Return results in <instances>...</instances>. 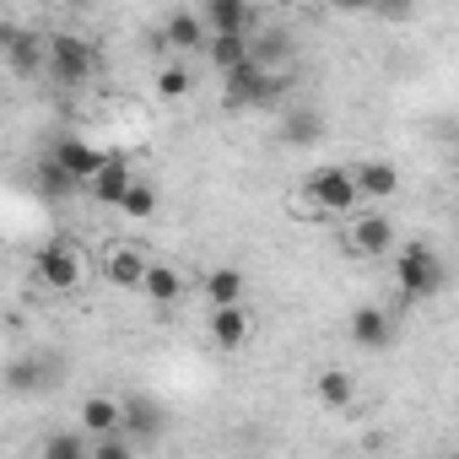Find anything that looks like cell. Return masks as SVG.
I'll list each match as a JSON object with an SVG mask.
<instances>
[{
	"label": "cell",
	"instance_id": "obj_1",
	"mask_svg": "<svg viewBox=\"0 0 459 459\" xmlns=\"http://www.w3.org/2000/svg\"><path fill=\"white\" fill-rule=\"evenodd\" d=\"M394 281H400V298H411V303L437 298L443 292V260H437V249L421 244V238L400 244L394 249Z\"/></svg>",
	"mask_w": 459,
	"mask_h": 459
},
{
	"label": "cell",
	"instance_id": "obj_2",
	"mask_svg": "<svg viewBox=\"0 0 459 459\" xmlns=\"http://www.w3.org/2000/svg\"><path fill=\"white\" fill-rule=\"evenodd\" d=\"M303 195H308V205H314V211H325V216H357V205H362L357 168H335V162L314 168V173H308V184H303Z\"/></svg>",
	"mask_w": 459,
	"mask_h": 459
},
{
	"label": "cell",
	"instance_id": "obj_3",
	"mask_svg": "<svg viewBox=\"0 0 459 459\" xmlns=\"http://www.w3.org/2000/svg\"><path fill=\"white\" fill-rule=\"evenodd\" d=\"M287 76H276V71H260L255 60L249 65H238L233 76H221V98H227V108H271V103H281L287 98Z\"/></svg>",
	"mask_w": 459,
	"mask_h": 459
},
{
	"label": "cell",
	"instance_id": "obj_4",
	"mask_svg": "<svg viewBox=\"0 0 459 459\" xmlns=\"http://www.w3.org/2000/svg\"><path fill=\"white\" fill-rule=\"evenodd\" d=\"M33 271H39V281H44L49 292H76V287H82V276H87V260H82V249H76V244L49 238V244L39 249Z\"/></svg>",
	"mask_w": 459,
	"mask_h": 459
},
{
	"label": "cell",
	"instance_id": "obj_5",
	"mask_svg": "<svg viewBox=\"0 0 459 459\" xmlns=\"http://www.w3.org/2000/svg\"><path fill=\"white\" fill-rule=\"evenodd\" d=\"M346 238H351V255H362V260H394V249H400L394 216H384V211H357Z\"/></svg>",
	"mask_w": 459,
	"mask_h": 459
},
{
	"label": "cell",
	"instance_id": "obj_6",
	"mask_svg": "<svg viewBox=\"0 0 459 459\" xmlns=\"http://www.w3.org/2000/svg\"><path fill=\"white\" fill-rule=\"evenodd\" d=\"M98 71V49L82 33H49V76L55 82H87Z\"/></svg>",
	"mask_w": 459,
	"mask_h": 459
},
{
	"label": "cell",
	"instance_id": "obj_7",
	"mask_svg": "<svg viewBox=\"0 0 459 459\" xmlns=\"http://www.w3.org/2000/svg\"><path fill=\"white\" fill-rule=\"evenodd\" d=\"M49 157H55V162H60V168H65L82 189H87V184L108 168V152H103V146H92V141H82V135H60Z\"/></svg>",
	"mask_w": 459,
	"mask_h": 459
},
{
	"label": "cell",
	"instance_id": "obj_8",
	"mask_svg": "<svg viewBox=\"0 0 459 459\" xmlns=\"http://www.w3.org/2000/svg\"><path fill=\"white\" fill-rule=\"evenodd\" d=\"M6 44H0V55H6L12 76H39L49 65V39L44 33H28V28H6L0 33Z\"/></svg>",
	"mask_w": 459,
	"mask_h": 459
},
{
	"label": "cell",
	"instance_id": "obj_9",
	"mask_svg": "<svg viewBox=\"0 0 459 459\" xmlns=\"http://www.w3.org/2000/svg\"><path fill=\"white\" fill-rule=\"evenodd\" d=\"M200 17H205L211 39H255L260 33L255 28L260 17H255V6H244V0H205Z\"/></svg>",
	"mask_w": 459,
	"mask_h": 459
},
{
	"label": "cell",
	"instance_id": "obj_10",
	"mask_svg": "<svg viewBox=\"0 0 459 459\" xmlns=\"http://www.w3.org/2000/svg\"><path fill=\"white\" fill-rule=\"evenodd\" d=\"M168 432V405L152 394H125V437L130 443H157Z\"/></svg>",
	"mask_w": 459,
	"mask_h": 459
},
{
	"label": "cell",
	"instance_id": "obj_11",
	"mask_svg": "<svg viewBox=\"0 0 459 459\" xmlns=\"http://www.w3.org/2000/svg\"><path fill=\"white\" fill-rule=\"evenodd\" d=\"M351 346H362V351H389L394 346V325L378 303L351 308Z\"/></svg>",
	"mask_w": 459,
	"mask_h": 459
},
{
	"label": "cell",
	"instance_id": "obj_12",
	"mask_svg": "<svg viewBox=\"0 0 459 459\" xmlns=\"http://www.w3.org/2000/svg\"><path fill=\"white\" fill-rule=\"evenodd\" d=\"M82 432L98 443V437H125V400H108V394H87L82 400Z\"/></svg>",
	"mask_w": 459,
	"mask_h": 459
},
{
	"label": "cell",
	"instance_id": "obj_13",
	"mask_svg": "<svg viewBox=\"0 0 459 459\" xmlns=\"http://www.w3.org/2000/svg\"><path fill=\"white\" fill-rule=\"evenodd\" d=\"M162 44L168 49H205L211 44V28L200 12H168L162 17Z\"/></svg>",
	"mask_w": 459,
	"mask_h": 459
},
{
	"label": "cell",
	"instance_id": "obj_14",
	"mask_svg": "<svg viewBox=\"0 0 459 459\" xmlns=\"http://www.w3.org/2000/svg\"><path fill=\"white\" fill-rule=\"evenodd\" d=\"M87 189H92V200H98V205H114V211H119V205H125V195L135 189V173H130V162H125V157H108V168H103Z\"/></svg>",
	"mask_w": 459,
	"mask_h": 459
},
{
	"label": "cell",
	"instance_id": "obj_15",
	"mask_svg": "<svg viewBox=\"0 0 459 459\" xmlns=\"http://www.w3.org/2000/svg\"><path fill=\"white\" fill-rule=\"evenodd\" d=\"M103 271H108V281H114L119 292H146V276H152V260H146L141 249H114Z\"/></svg>",
	"mask_w": 459,
	"mask_h": 459
},
{
	"label": "cell",
	"instance_id": "obj_16",
	"mask_svg": "<svg viewBox=\"0 0 459 459\" xmlns=\"http://www.w3.org/2000/svg\"><path fill=\"white\" fill-rule=\"evenodd\" d=\"M287 60H292V33L287 28H260L255 33V65L287 76Z\"/></svg>",
	"mask_w": 459,
	"mask_h": 459
},
{
	"label": "cell",
	"instance_id": "obj_17",
	"mask_svg": "<svg viewBox=\"0 0 459 459\" xmlns=\"http://www.w3.org/2000/svg\"><path fill=\"white\" fill-rule=\"evenodd\" d=\"M205 303H211V308H244V271L216 265V271L205 276Z\"/></svg>",
	"mask_w": 459,
	"mask_h": 459
},
{
	"label": "cell",
	"instance_id": "obj_18",
	"mask_svg": "<svg viewBox=\"0 0 459 459\" xmlns=\"http://www.w3.org/2000/svg\"><path fill=\"white\" fill-rule=\"evenodd\" d=\"M211 341L221 351H244L249 341V314L244 308H211Z\"/></svg>",
	"mask_w": 459,
	"mask_h": 459
},
{
	"label": "cell",
	"instance_id": "obj_19",
	"mask_svg": "<svg viewBox=\"0 0 459 459\" xmlns=\"http://www.w3.org/2000/svg\"><path fill=\"white\" fill-rule=\"evenodd\" d=\"M205 60H211L216 76H233L238 65L255 60V39H211V44H205Z\"/></svg>",
	"mask_w": 459,
	"mask_h": 459
},
{
	"label": "cell",
	"instance_id": "obj_20",
	"mask_svg": "<svg viewBox=\"0 0 459 459\" xmlns=\"http://www.w3.org/2000/svg\"><path fill=\"white\" fill-rule=\"evenodd\" d=\"M357 184H362L368 200H394V189H400V168L384 162V157H373V162L357 168Z\"/></svg>",
	"mask_w": 459,
	"mask_h": 459
},
{
	"label": "cell",
	"instance_id": "obj_21",
	"mask_svg": "<svg viewBox=\"0 0 459 459\" xmlns=\"http://www.w3.org/2000/svg\"><path fill=\"white\" fill-rule=\"evenodd\" d=\"M178 298H184V276H178L173 265L152 260V276H146V303H152V308H173Z\"/></svg>",
	"mask_w": 459,
	"mask_h": 459
},
{
	"label": "cell",
	"instance_id": "obj_22",
	"mask_svg": "<svg viewBox=\"0 0 459 459\" xmlns=\"http://www.w3.org/2000/svg\"><path fill=\"white\" fill-rule=\"evenodd\" d=\"M49 373H55V368H49L44 357H17V362L6 368V389H12V394H39V389L49 384Z\"/></svg>",
	"mask_w": 459,
	"mask_h": 459
},
{
	"label": "cell",
	"instance_id": "obj_23",
	"mask_svg": "<svg viewBox=\"0 0 459 459\" xmlns=\"http://www.w3.org/2000/svg\"><path fill=\"white\" fill-rule=\"evenodd\" d=\"M314 389H319V400H325L330 411H346V405H351V394H357V384H351V373H346V368H325V373L314 378Z\"/></svg>",
	"mask_w": 459,
	"mask_h": 459
},
{
	"label": "cell",
	"instance_id": "obj_24",
	"mask_svg": "<svg viewBox=\"0 0 459 459\" xmlns=\"http://www.w3.org/2000/svg\"><path fill=\"white\" fill-rule=\"evenodd\" d=\"M44 459H92V437L87 432H49Z\"/></svg>",
	"mask_w": 459,
	"mask_h": 459
},
{
	"label": "cell",
	"instance_id": "obj_25",
	"mask_svg": "<svg viewBox=\"0 0 459 459\" xmlns=\"http://www.w3.org/2000/svg\"><path fill=\"white\" fill-rule=\"evenodd\" d=\"M319 135H325V119H319L314 108L287 114V125H281V141H287V146H308V141H319Z\"/></svg>",
	"mask_w": 459,
	"mask_h": 459
},
{
	"label": "cell",
	"instance_id": "obj_26",
	"mask_svg": "<svg viewBox=\"0 0 459 459\" xmlns=\"http://www.w3.org/2000/svg\"><path fill=\"white\" fill-rule=\"evenodd\" d=\"M39 184H44V195H49V200H65V195H76V189H82V184H76V178H71V173L55 162V157H44V168H39Z\"/></svg>",
	"mask_w": 459,
	"mask_h": 459
},
{
	"label": "cell",
	"instance_id": "obj_27",
	"mask_svg": "<svg viewBox=\"0 0 459 459\" xmlns=\"http://www.w3.org/2000/svg\"><path fill=\"white\" fill-rule=\"evenodd\" d=\"M157 92H162V98H189V92H195L189 65H162V71H157Z\"/></svg>",
	"mask_w": 459,
	"mask_h": 459
},
{
	"label": "cell",
	"instance_id": "obj_28",
	"mask_svg": "<svg viewBox=\"0 0 459 459\" xmlns=\"http://www.w3.org/2000/svg\"><path fill=\"white\" fill-rule=\"evenodd\" d=\"M119 211H125V216H135V221H146V216H157V189L135 178V189L125 195V205H119Z\"/></svg>",
	"mask_w": 459,
	"mask_h": 459
},
{
	"label": "cell",
	"instance_id": "obj_29",
	"mask_svg": "<svg viewBox=\"0 0 459 459\" xmlns=\"http://www.w3.org/2000/svg\"><path fill=\"white\" fill-rule=\"evenodd\" d=\"M92 459H135V448H130V437H98Z\"/></svg>",
	"mask_w": 459,
	"mask_h": 459
}]
</instances>
